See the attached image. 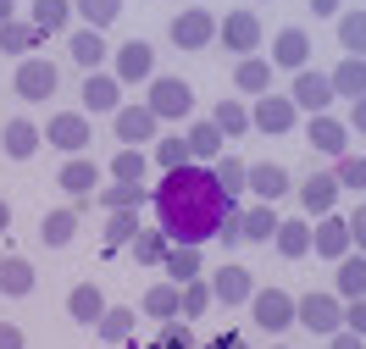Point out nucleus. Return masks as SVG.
<instances>
[{"label":"nucleus","instance_id":"nucleus-5","mask_svg":"<svg viewBox=\"0 0 366 349\" xmlns=\"http://www.w3.org/2000/svg\"><path fill=\"white\" fill-rule=\"evenodd\" d=\"M250 128L255 133H267V139H277V133H295L300 128V106L289 100V94H255V106H250Z\"/></svg>","mask_w":366,"mask_h":349},{"label":"nucleus","instance_id":"nucleus-20","mask_svg":"<svg viewBox=\"0 0 366 349\" xmlns=\"http://www.w3.org/2000/svg\"><path fill=\"white\" fill-rule=\"evenodd\" d=\"M277 206H267V200H250V206H239V228H244V244H272L277 233Z\"/></svg>","mask_w":366,"mask_h":349},{"label":"nucleus","instance_id":"nucleus-38","mask_svg":"<svg viewBox=\"0 0 366 349\" xmlns=\"http://www.w3.org/2000/svg\"><path fill=\"white\" fill-rule=\"evenodd\" d=\"M72 233H78V206H61V211H45V222H39V238H45L50 250H67Z\"/></svg>","mask_w":366,"mask_h":349},{"label":"nucleus","instance_id":"nucleus-47","mask_svg":"<svg viewBox=\"0 0 366 349\" xmlns=\"http://www.w3.org/2000/svg\"><path fill=\"white\" fill-rule=\"evenodd\" d=\"M211 283L206 278H194V283H183V322H194V316H206L211 310Z\"/></svg>","mask_w":366,"mask_h":349},{"label":"nucleus","instance_id":"nucleus-32","mask_svg":"<svg viewBox=\"0 0 366 349\" xmlns=\"http://www.w3.org/2000/svg\"><path fill=\"white\" fill-rule=\"evenodd\" d=\"M139 310L156 316V322H172V316H183V288H178V283H156V288H144Z\"/></svg>","mask_w":366,"mask_h":349},{"label":"nucleus","instance_id":"nucleus-19","mask_svg":"<svg viewBox=\"0 0 366 349\" xmlns=\"http://www.w3.org/2000/svg\"><path fill=\"white\" fill-rule=\"evenodd\" d=\"M300 206H305V216H327V211L339 206V178L333 172H311L305 183H295Z\"/></svg>","mask_w":366,"mask_h":349},{"label":"nucleus","instance_id":"nucleus-31","mask_svg":"<svg viewBox=\"0 0 366 349\" xmlns=\"http://www.w3.org/2000/svg\"><path fill=\"white\" fill-rule=\"evenodd\" d=\"M211 178L222 183V194H228V200H239V194H250V161H239L233 150H222V156L211 161Z\"/></svg>","mask_w":366,"mask_h":349},{"label":"nucleus","instance_id":"nucleus-42","mask_svg":"<svg viewBox=\"0 0 366 349\" xmlns=\"http://www.w3.org/2000/svg\"><path fill=\"white\" fill-rule=\"evenodd\" d=\"M150 166H161V172L189 166V144H183V133H161V139L150 144Z\"/></svg>","mask_w":366,"mask_h":349},{"label":"nucleus","instance_id":"nucleus-37","mask_svg":"<svg viewBox=\"0 0 366 349\" xmlns=\"http://www.w3.org/2000/svg\"><path fill=\"white\" fill-rule=\"evenodd\" d=\"M100 310H106V294H100L94 283H78V288L67 294V316L78 327H94V322H100Z\"/></svg>","mask_w":366,"mask_h":349},{"label":"nucleus","instance_id":"nucleus-13","mask_svg":"<svg viewBox=\"0 0 366 349\" xmlns=\"http://www.w3.org/2000/svg\"><path fill=\"white\" fill-rule=\"evenodd\" d=\"M311 250H317L322 261H333V266L355 250V244H350V222H344L339 211H327V216H317V222H311Z\"/></svg>","mask_w":366,"mask_h":349},{"label":"nucleus","instance_id":"nucleus-7","mask_svg":"<svg viewBox=\"0 0 366 349\" xmlns=\"http://www.w3.org/2000/svg\"><path fill=\"white\" fill-rule=\"evenodd\" d=\"M250 316H255L261 333H289V327H295V294H289V288H255Z\"/></svg>","mask_w":366,"mask_h":349},{"label":"nucleus","instance_id":"nucleus-53","mask_svg":"<svg viewBox=\"0 0 366 349\" xmlns=\"http://www.w3.org/2000/svg\"><path fill=\"white\" fill-rule=\"evenodd\" d=\"M344 122H350V133H361V139H366V94H361V100H350V116H344Z\"/></svg>","mask_w":366,"mask_h":349},{"label":"nucleus","instance_id":"nucleus-1","mask_svg":"<svg viewBox=\"0 0 366 349\" xmlns=\"http://www.w3.org/2000/svg\"><path fill=\"white\" fill-rule=\"evenodd\" d=\"M150 206H156V228L172 238V244H206L217 238V228L228 222L239 200L222 194V183L211 178V166L189 161L178 172H161L156 194H150Z\"/></svg>","mask_w":366,"mask_h":349},{"label":"nucleus","instance_id":"nucleus-45","mask_svg":"<svg viewBox=\"0 0 366 349\" xmlns=\"http://www.w3.org/2000/svg\"><path fill=\"white\" fill-rule=\"evenodd\" d=\"M339 45L344 56H366V6L361 11H339Z\"/></svg>","mask_w":366,"mask_h":349},{"label":"nucleus","instance_id":"nucleus-15","mask_svg":"<svg viewBox=\"0 0 366 349\" xmlns=\"http://www.w3.org/2000/svg\"><path fill=\"white\" fill-rule=\"evenodd\" d=\"M305 139H311V150H317V156L339 161L344 150H350V122H339L333 111H317L311 122H305Z\"/></svg>","mask_w":366,"mask_h":349},{"label":"nucleus","instance_id":"nucleus-54","mask_svg":"<svg viewBox=\"0 0 366 349\" xmlns=\"http://www.w3.org/2000/svg\"><path fill=\"white\" fill-rule=\"evenodd\" d=\"M327 349H366V338H361V333H350V327H339V333L327 338Z\"/></svg>","mask_w":366,"mask_h":349},{"label":"nucleus","instance_id":"nucleus-34","mask_svg":"<svg viewBox=\"0 0 366 349\" xmlns=\"http://www.w3.org/2000/svg\"><path fill=\"white\" fill-rule=\"evenodd\" d=\"M211 122H217V133H222V139H239V133H255V128H250V106H244V100H233V94H222V100H217V111H211Z\"/></svg>","mask_w":366,"mask_h":349},{"label":"nucleus","instance_id":"nucleus-51","mask_svg":"<svg viewBox=\"0 0 366 349\" xmlns=\"http://www.w3.org/2000/svg\"><path fill=\"white\" fill-rule=\"evenodd\" d=\"M344 327L366 338V300H344Z\"/></svg>","mask_w":366,"mask_h":349},{"label":"nucleus","instance_id":"nucleus-21","mask_svg":"<svg viewBox=\"0 0 366 349\" xmlns=\"http://www.w3.org/2000/svg\"><path fill=\"white\" fill-rule=\"evenodd\" d=\"M56 183L67 188L72 200H94V188H100V166H94V156H67V166H61Z\"/></svg>","mask_w":366,"mask_h":349},{"label":"nucleus","instance_id":"nucleus-59","mask_svg":"<svg viewBox=\"0 0 366 349\" xmlns=\"http://www.w3.org/2000/svg\"><path fill=\"white\" fill-rule=\"evenodd\" d=\"M277 349H289V344H277Z\"/></svg>","mask_w":366,"mask_h":349},{"label":"nucleus","instance_id":"nucleus-33","mask_svg":"<svg viewBox=\"0 0 366 349\" xmlns=\"http://www.w3.org/2000/svg\"><path fill=\"white\" fill-rule=\"evenodd\" d=\"M167 250H172V238H167L156 222H144V228L134 233V244H128V256H134L139 266H161V261H167Z\"/></svg>","mask_w":366,"mask_h":349},{"label":"nucleus","instance_id":"nucleus-52","mask_svg":"<svg viewBox=\"0 0 366 349\" xmlns=\"http://www.w3.org/2000/svg\"><path fill=\"white\" fill-rule=\"evenodd\" d=\"M0 349H28V338H23L17 322H0Z\"/></svg>","mask_w":366,"mask_h":349},{"label":"nucleus","instance_id":"nucleus-39","mask_svg":"<svg viewBox=\"0 0 366 349\" xmlns=\"http://www.w3.org/2000/svg\"><path fill=\"white\" fill-rule=\"evenodd\" d=\"M233 89L239 94H267L272 89V61H267V56H244L239 72H233Z\"/></svg>","mask_w":366,"mask_h":349},{"label":"nucleus","instance_id":"nucleus-46","mask_svg":"<svg viewBox=\"0 0 366 349\" xmlns=\"http://www.w3.org/2000/svg\"><path fill=\"white\" fill-rule=\"evenodd\" d=\"M333 178H339V188H355V194H361V188H366V156L344 150L339 161H333Z\"/></svg>","mask_w":366,"mask_h":349},{"label":"nucleus","instance_id":"nucleus-30","mask_svg":"<svg viewBox=\"0 0 366 349\" xmlns=\"http://www.w3.org/2000/svg\"><path fill=\"white\" fill-rule=\"evenodd\" d=\"M39 45H45V34L28 23V17H11V23H0V50H6V56H17V61H23V56H34Z\"/></svg>","mask_w":366,"mask_h":349},{"label":"nucleus","instance_id":"nucleus-57","mask_svg":"<svg viewBox=\"0 0 366 349\" xmlns=\"http://www.w3.org/2000/svg\"><path fill=\"white\" fill-rule=\"evenodd\" d=\"M17 17V0H0V23H11Z\"/></svg>","mask_w":366,"mask_h":349},{"label":"nucleus","instance_id":"nucleus-28","mask_svg":"<svg viewBox=\"0 0 366 349\" xmlns=\"http://www.w3.org/2000/svg\"><path fill=\"white\" fill-rule=\"evenodd\" d=\"M134 327H139V310H128V305H106L100 322H94V338H100V344H128Z\"/></svg>","mask_w":366,"mask_h":349},{"label":"nucleus","instance_id":"nucleus-41","mask_svg":"<svg viewBox=\"0 0 366 349\" xmlns=\"http://www.w3.org/2000/svg\"><path fill=\"white\" fill-rule=\"evenodd\" d=\"M72 17L84 28H100V34H106V28L122 17V0H72Z\"/></svg>","mask_w":366,"mask_h":349},{"label":"nucleus","instance_id":"nucleus-23","mask_svg":"<svg viewBox=\"0 0 366 349\" xmlns=\"http://www.w3.org/2000/svg\"><path fill=\"white\" fill-rule=\"evenodd\" d=\"M94 206H100V211H144V206H150V188H144V183H122V178H112V183L94 188Z\"/></svg>","mask_w":366,"mask_h":349},{"label":"nucleus","instance_id":"nucleus-8","mask_svg":"<svg viewBox=\"0 0 366 349\" xmlns=\"http://www.w3.org/2000/svg\"><path fill=\"white\" fill-rule=\"evenodd\" d=\"M161 116L150 111V106H122V111L112 116V133H117V144H128V150H144V144H156L161 133Z\"/></svg>","mask_w":366,"mask_h":349},{"label":"nucleus","instance_id":"nucleus-48","mask_svg":"<svg viewBox=\"0 0 366 349\" xmlns=\"http://www.w3.org/2000/svg\"><path fill=\"white\" fill-rule=\"evenodd\" d=\"M161 349H194V333H189V322L183 316H172V322H161Z\"/></svg>","mask_w":366,"mask_h":349},{"label":"nucleus","instance_id":"nucleus-36","mask_svg":"<svg viewBox=\"0 0 366 349\" xmlns=\"http://www.w3.org/2000/svg\"><path fill=\"white\" fill-rule=\"evenodd\" d=\"M34 266H28L23 256H0V294L6 300H23V294H34Z\"/></svg>","mask_w":366,"mask_h":349},{"label":"nucleus","instance_id":"nucleus-40","mask_svg":"<svg viewBox=\"0 0 366 349\" xmlns=\"http://www.w3.org/2000/svg\"><path fill=\"white\" fill-rule=\"evenodd\" d=\"M272 244H277V256H283V261H305V256H311V222H277Z\"/></svg>","mask_w":366,"mask_h":349},{"label":"nucleus","instance_id":"nucleus-49","mask_svg":"<svg viewBox=\"0 0 366 349\" xmlns=\"http://www.w3.org/2000/svg\"><path fill=\"white\" fill-rule=\"evenodd\" d=\"M217 244H222V250H228V256H233V250H239V244H244V228H239V211H233L228 222H222V228H217Z\"/></svg>","mask_w":366,"mask_h":349},{"label":"nucleus","instance_id":"nucleus-26","mask_svg":"<svg viewBox=\"0 0 366 349\" xmlns=\"http://www.w3.org/2000/svg\"><path fill=\"white\" fill-rule=\"evenodd\" d=\"M161 266H167V283H178V288H183V283H194V278H206V256H200V244H172Z\"/></svg>","mask_w":366,"mask_h":349},{"label":"nucleus","instance_id":"nucleus-17","mask_svg":"<svg viewBox=\"0 0 366 349\" xmlns=\"http://www.w3.org/2000/svg\"><path fill=\"white\" fill-rule=\"evenodd\" d=\"M183 144H189V161H200V166H211L222 150H228V139L217 133V122L211 116H189V128H183Z\"/></svg>","mask_w":366,"mask_h":349},{"label":"nucleus","instance_id":"nucleus-11","mask_svg":"<svg viewBox=\"0 0 366 349\" xmlns=\"http://www.w3.org/2000/svg\"><path fill=\"white\" fill-rule=\"evenodd\" d=\"M112 72H117V84H122V89H134V84H150V78H156V50L144 45V39H128V45H117Z\"/></svg>","mask_w":366,"mask_h":349},{"label":"nucleus","instance_id":"nucleus-56","mask_svg":"<svg viewBox=\"0 0 366 349\" xmlns=\"http://www.w3.org/2000/svg\"><path fill=\"white\" fill-rule=\"evenodd\" d=\"M339 6H344V0H311V11H317V17H339Z\"/></svg>","mask_w":366,"mask_h":349},{"label":"nucleus","instance_id":"nucleus-12","mask_svg":"<svg viewBox=\"0 0 366 349\" xmlns=\"http://www.w3.org/2000/svg\"><path fill=\"white\" fill-rule=\"evenodd\" d=\"M217 45H228L239 61H244V56H255V50H261V17H255L250 6H244V11H228V17H222V28H217Z\"/></svg>","mask_w":366,"mask_h":349},{"label":"nucleus","instance_id":"nucleus-35","mask_svg":"<svg viewBox=\"0 0 366 349\" xmlns=\"http://www.w3.org/2000/svg\"><path fill=\"white\" fill-rule=\"evenodd\" d=\"M327 84H333V94H344V100H361L366 94V56H344L339 67L327 72Z\"/></svg>","mask_w":366,"mask_h":349},{"label":"nucleus","instance_id":"nucleus-58","mask_svg":"<svg viewBox=\"0 0 366 349\" xmlns=\"http://www.w3.org/2000/svg\"><path fill=\"white\" fill-rule=\"evenodd\" d=\"M11 228V206H6V200H0V233Z\"/></svg>","mask_w":366,"mask_h":349},{"label":"nucleus","instance_id":"nucleus-10","mask_svg":"<svg viewBox=\"0 0 366 349\" xmlns=\"http://www.w3.org/2000/svg\"><path fill=\"white\" fill-rule=\"evenodd\" d=\"M78 100H84V116H117L122 111V84H117V72H84V89H78Z\"/></svg>","mask_w":366,"mask_h":349},{"label":"nucleus","instance_id":"nucleus-6","mask_svg":"<svg viewBox=\"0 0 366 349\" xmlns=\"http://www.w3.org/2000/svg\"><path fill=\"white\" fill-rule=\"evenodd\" d=\"M217 28H222V17L217 11H206V6H189V11H178L172 17V45L178 50H206V45H217Z\"/></svg>","mask_w":366,"mask_h":349},{"label":"nucleus","instance_id":"nucleus-22","mask_svg":"<svg viewBox=\"0 0 366 349\" xmlns=\"http://www.w3.org/2000/svg\"><path fill=\"white\" fill-rule=\"evenodd\" d=\"M289 188H295V178H289V172H283L277 161H250V194H255V200L277 206Z\"/></svg>","mask_w":366,"mask_h":349},{"label":"nucleus","instance_id":"nucleus-16","mask_svg":"<svg viewBox=\"0 0 366 349\" xmlns=\"http://www.w3.org/2000/svg\"><path fill=\"white\" fill-rule=\"evenodd\" d=\"M289 100H295L305 116H317V111H327L339 94H333V84H327V72H317V67H300L295 72V89H289Z\"/></svg>","mask_w":366,"mask_h":349},{"label":"nucleus","instance_id":"nucleus-9","mask_svg":"<svg viewBox=\"0 0 366 349\" xmlns=\"http://www.w3.org/2000/svg\"><path fill=\"white\" fill-rule=\"evenodd\" d=\"M56 84H61V72H56L50 56H23V61H17V78H11V89L23 94V100H50Z\"/></svg>","mask_w":366,"mask_h":349},{"label":"nucleus","instance_id":"nucleus-27","mask_svg":"<svg viewBox=\"0 0 366 349\" xmlns=\"http://www.w3.org/2000/svg\"><path fill=\"white\" fill-rule=\"evenodd\" d=\"M333 294L339 300H366V256L350 250V256L333 266Z\"/></svg>","mask_w":366,"mask_h":349},{"label":"nucleus","instance_id":"nucleus-50","mask_svg":"<svg viewBox=\"0 0 366 349\" xmlns=\"http://www.w3.org/2000/svg\"><path fill=\"white\" fill-rule=\"evenodd\" d=\"M344 222H350V244H355V250L366 256V206H355L350 216H344Z\"/></svg>","mask_w":366,"mask_h":349},{"label":"nucleus","instance_id":"nucleus-18","mask_svg":"<svg viewBox=\"0 0 366 349\" xmlns=\"http://www.w3.org/2000/svg\"><path fill=\"white\" fill-rule=\"evenodd\" d=\"M272 67H283V72L311 67V34H305V28H277V39H272Z\"/></svg>","mask_w":366,"mask_h":349},{"label":"nucleus","instance_id":"nucleus-3","mask_svg":"<svg viewBox=\"0 0 366 349\" xmlns=\"http://www.w3.org/2000/svg\"><path fill=\"white\" fill-rule=\"evenodd\" d=\"M144 89H150V94H144V106H150L161 122H189V116H194V89H189L183 78H167V72H156Z\"/></svg>","mask_w":366,"mask_h":349},{"label":"nucleus","instance_id":"nucleus-14","mask_svg":"<svg viewBox=\"0 0 366 349\" xmlns=\"http://www.w3.org/2000/svg\"><path fill=\"white\" fill-rule=\"evenodd\" d=\"M211 300L217 305H250L255 294V278H250V266H233V261H222V266H211Z\"/></svg>","mask_w":366,"mask_h":349},{"label":"nucleus","instance_id":"nucleus-29","mask_svg":"<svg viewBox=\"0 0 366 349\" xmlns=\"http://www.w3.org/2000/svg\"><path fill=\"white\" fill-rule=\"evenodd\" d=\"M28 23L39 28V34H67L72 28V0H28Z\"/></svg>","mask_w":366,"mask_h":349},{"label":"nucleus","instance_id":"nucleus-25","mask_svg":"<svg viewBox=\"0 0 366 349\" xmlns=\"http://www.w3.org/2000/svg\"><path fill=\"white\" fill-rule=\"evenodd\" d=\"M39 144H45V128H34L28 116H11V122H6V133H0V150H6L11 161H28Z\"/></svg>","mask_w":366,"mask_h":349},{"label":"nucleus","instance_id":"nucleus-4","mask_svg":"<svg viewBox=\"0 0 366 349\" xmlns=\"http://www.w3.org/2000/svg\"><path fill=\"white\" fill-rule=\"evenodd\" d=\"M45 144H50V150H61V156H89L94 116H84V111H56L45 122Z\"/></svg>","mask_w":366,"mask_h":349},{"label":"nucleus","instance_id":"nucleus-55","mask_svg":"<svg viewBox=\"0 0 366 349\" xmlns=\"http://www.w3.org/2000/svg\"><path fill=\"white\" fill-rule=\"evenodd\" d=\"M206 349H250V344H244V338H239V333H222V338H211Z\"/></svg>","mask_w":366,"mask_h":349},{"label":"nucleus","instance_id":"nucleus-24","mask_svg":"<svg viewBox=\"0 0 366 349\" xmlns=\"http://www.w3.org/2000/svg\"><path fill=\"white\" fill-rule=\"evenodd\" d=\"M67 50H72V61H78L84 72H100V67H106V56H112V45H106L100 28H72Z\"/></svg>","mask_w":366,"mask_h":349},{"label":"nucleus","instance_id":"nucleus-43","mask_svg":"<svg viewBox=\"0 0 366 349\" xmlns=\"http://www.w3.org/2000/svg\"><path fill=\"white\" fill-rule=\"evenodd\" d=\"M112 178H122V183H144L150 178V150H117L112 156Z\"/></svg>","mask_w":366,"mask_h":349},{"label":"nucleus","instance_id":"nucleus-44","mask_svg":"<svg viewBox=\"0 0 366 349\" xmlns=\"http://www.w3.org/2000/svg\"><path fill=\"white\" fill-rule=\"evenodd\" d=\"M144 228V216L139 211H106V250H122V244H134V233Z\"/></svg>","mask_w":366,"mask_h":349},{"label":"nucleus","instance_id":"nucleus-2","mask_svg":"<svg viewBox=\"0 0 366 349\" xmlns=\"http://www.w3.org/2000/svg\"><path fill=\"white\" fill-rule=\"evenodd\" d=\"M295 322L305 327V333H317V338H333L344 327V300L333 288H311V294L295 300Z\"/></svg>","mask_w":366,"mask_h":349}]
</instances>
